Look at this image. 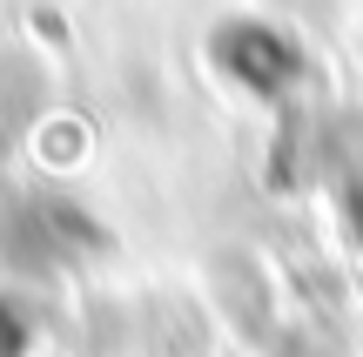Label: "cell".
Listing matches in <instances>:
<instances>
[{"label": "cell", "instance_id": "6da1fadb", "mask_svg": "<svg viewBox=\"0 0 363 357\" xmlns=\"http://www.w3.org/2000/svg\"><path fill=\"white\" fill-rule=\"evenodd\" d=\"M216 61L229 67L242 88H256V94H276L289 75H296V48H289L276 27H262V21H235V27H222V40H216Z\"/></svg>", "mask_w": 363, "mask_h": 357}, {"label": "cell", "instance_id": "7a4b0ae2", "mask_svg": "<svg viewBox=\"0 0 363 357\" xmlns=\"http://www.w3.org/2000/svg\"><path fill=\"white\" fill-rule=\"evenodd\" d=\"M27 337H34V331H27V317H21L13 304H0V357H21Z\"/></svg>", "mask_w": 363, "mask_h": 357}]
</instances>
